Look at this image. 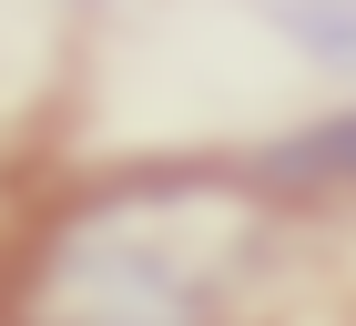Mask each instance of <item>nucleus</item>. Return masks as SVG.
Masks as SVG:
<instances>
[{
	"mask_svg": "<svg viewBox=\"0 0 356 326\" xmlns=\"http://www.w3.org/2000/svg\"><path fill=\"white\" fill-rule=\"evenodd\" d=\"M254 255V194L214 163L122 173L31 244L21 326H224Z\"/></svg>",
	"mask_w": 356,
	"mask_h": 326,
	"instance_id": "f257e3e1",
	"label": "nucleus"
},
{
	"mask_svg": "<svg viewBox=\"0 0 356 326\" xmlns=\"http://www.w3.org/2000/svg\"><path fill=\"white\" fill-rule=\"evenodd\" d=\"M275 41H296L305 61L326 72H356V0H254Z\"/></svg>",
	"mask_w": 356,
	"mask_h": 326,
	"instance_id": "f03ea898",
	"label": "nucleus"
},
{
	"mask_svg": "<svg viewBox=\"0 0 356 326\" xmlns=\"http://www.w3.org/2000/svg\"><path fill=\"white\" fill-rule=\"evenodd\" d=\"M265 184H356V112H326L265 153Z\"/></svg>",
	"mask_w": 356,
	"mask_h": 326,
	"instance_id": "7ed1b4c3",
	"label": "nucleus"
}]
</instances>
